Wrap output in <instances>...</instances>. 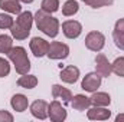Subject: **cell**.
Here are the masks:
<instances>
[{
  "label": "cell",
  "mask_w": 124,
  "mask_h": 122,
  "mask_svg": "<svg viewBox=\"0 0 124 122\" xmlns=\"http://www.w3.org/2000/svg\"><path fill=\"white\" fill-rule=\"evenodd\" d=\"M35 23H36V27L42 33H45L46 36L49 37H56L58 33H59V20L54 16H51V13H46L45 10H38L35 13Z\"/></svg>",
  "instance_id": "cell-1"
},
{
  "label": "cell",
  "mask_w": 124,
  "mask_h": 122,
  "mask_svg": "<svg viewBox=\"0 0 124 122\" xmlns=\"http://www.w3.org/2000/svg\"><path fill=\"white\" fill-rule=\"evenodd\" d=\"M7 56L12 61V63L15 65V69H16V72L19 75L29 73V70H31V61L28 58V53H26L25 47H22V46L12 47L10 52L7 53Z\"/></svg>",
  "instance_id": "cell-2"
},
{
  "label": "cell",
  "mask_w": 124,
  "mask_h": 122,
  "mask_svg": "<svg viewBox=\"0 0 124 122\" xmlns=\"http://www.w3.org/2000/svg\"><path fill=\"white\" fill-rule=\"evenodd\" d=\"M85 46L91 52H101L105 46V36L98 30L90 32L85 36Z\"/></svg>",
  "instance_id": "cell-3"
},
{
  "label": "cell",
  "mask_w": 124,
  "mask_h": 122,
  "mask_svg": "<svg viewBox=\"0 0 124 122\" xmlns=\"http://www.w3.org/2000/svg\"><path fill=\"white\" fill-rule=\"evenodd\" d=\"M46 56L52 61L66 59L69 56V46L62 43V42H52V43H49V49H48Z\"/></svg>",
  "instance_id": "cell-4"
},
{
  "label": "cell",
  "mask_w": 124,
  "mask_h": 122,
  "mask_svg": "<svg viewBox=\"0 0 124 122\" xmlns=\"http://www.w3.org/2000/svg\"><path fill=\"white\" fill-rule=\"evenodd\" d=\"M66 116V109L61 105L59 101H52L51 103H48V118L52 122H63Z\"/></svg>",
  "instance_id": "cell-5"
},
{
  "label": "cell",
  "mask_w": 124,
  "mask_h": 122,
  "mask_svg": "<svg viewBox=\"0 0 124 122\" xmlns=\"http://www.w3.org/2000/svg\"><path fill=\"white\" fill-rule=\"evenodd\" d=\"M101 86V76L97 72H90L82 78L81 82V88L85 92H95L98 88Z\"/></svg>",
  "instance_id": "cell-6"
},
{
  "label": "cell",
  "mask_w": 124,
  "mask_h": 122,
  "mask_svg": "<svg viewBox=\"0 0 124 122\" xmlns=\"http://www.w3.org/2000/svg\"><path fill=\"white\" fill-rule=\"evenodd\" d=\"M95 72L101 76V78H108L113 73V68L108 59L105 58L104 53H98L95 56Z\"/></svg>",
  "instance_id": "cell-7"
},
{
  "label": "cell",
  "mask_w": 124,
  "mask_h": 122,
  "mask_svg": "<svg viewBox=\"0 0 124 122\" xmlns=\"http://www.w3.org/2000/svg\"><path fill=\"white\" fill-rule=\"evenodd\" d=\"M62 32L68 39H77L82 33V25L77 20H65L62 23Z\"/></svg>",
  "instance_id": "cell-8"
},
{
  "label": "cell",
  "mask_w": 124,
  "mask_h": 122,
  "mask_svg": "<svg viewBox=\"0 0 124 122\" xmlns=\"http://www.w3.org/2000/svg\"><path fill=\"white\" fill-rule=\"evenodd\" d=\"M29 47H31L32 53L36 58H43V56L48 55L49 43L45 39H42V37H32L31 43H29Z\"/></svg>",
  "instance_id": "cell-9"
},
{
  "label": "cell",
  "mask_w": 124,
  "mask_h": 122,
  "mask_svg": "<svg viewBox=\"0 0 124 122\" xmlns=\"http://www.w3.org/2000/svg\"><path fill=\"white\" fill-rule=\"evenodd\" d=\"M87 116L90 121H107L111 116V111L107 106H93L87 109Z\"/></svg>",
  "instance_id": "cell-10"
},
{
  "label": "cell",
  "mask_w": 124,
  "mask_h": 122,
  "mask_svg": "<svg viewBox=\"0 0 124 122\" xmlns=\"http://www.w3.org/2000/svg\"><path fill=\"white\" fill-rule=\"evenodd\" d=\"M31 114L33 118H36V119H40V121H45L46 118H48V103L45 102V101H35V102H32L31 105Z\"/></svg>",
  "instance_id": "cell-11"
},
{
  "label": "cell",
  "mask_w": 124,
  "mask_h": 122,
  "mask_svg": "<svg viewBox=\"0 0 124 122\" xmlns=\"http://www.w3.org/2000/svg\"><path fill=\"white\" fill-rule=\"evenodd\" d=\"M59 78H61L62 82H65V83H69V85H74L78 79H79V69L77 68V66H72V65H69V66H66V68H63L61 70V73H59Z\"/></svg>",
  "instance_id": "cell-12"
},
{
  "label": "cell",
  "mask_w": 124,
  "mask_h": 122,
  "mask_svg": "<svg viewBox=\"0 0 124 122\" xmlns=\"http://www.w3.org/2000/svg\"><path fill=\"white\" fill-rule=\"evenodd\" d=\"M10 105L16 112H25L29 106V101L23 93H16L10 99Z\"/></svg>",
  "instance_id": "cell-13"
},
{
  "label": "cell",
  "mask_w": 124,
  "mask_h": 122,
  "mask_svg": "<svg viewBox=\"0 0 124 122\" xmlns=\"http://www.w3.org/2000/svg\"><path fill=\"white\" fill-rule=\"evenodd\" d=\"M69 103H71V106L75 111H85V109H88L91 106V99L88 96H85V95L78 93V95L72 96V99H71Z\"/></svg>",
  "instance_id": "cell-14"
},
{
  "label": "cell",
  "mask_w": 124,
  "mask_h": 122,
  "mask_svg": "<svg viewBox=\"0 0 124 122\" xmlns=\"http://www.w3.org/2000/svg\"><path fill=\"white\" fill-rule=\"evenodd\" d=\"M52 96L55 99H62L65 103H68L72 99V92L69 91L68 88H63L62 85L55 83V85H52Z\"/></svg>",
  "instance_id": "cell-15"
},
{
  "label": "cell",
  "mask_w": 124,
  "mask_h": 122,
  "mask_svg": "<svg viewBox=\"0 0 124 122\" xmlns=\"http://www.w3.org/2000/svg\"><path fill=\"white\" fill-rule=\"evenodd\" d=\"M33 22H35V17H33V14H32L31 12L28 10V12H20L17 14V19H16L15 23L17 26H20L22 29H25V30H31Z\"/></svg>",
  "instance_id": "cell-16"
},
{
  "label": "cell",
  "mask_w": 124,
  "mask_h": 122,
  "mask_svg": "<svg viewBox=\"0 0 124 122\" xmlns=\"http://www.w3.org/2000/svg\"><path fill=\"white\" fill-rule=\"evenodd\" d=\"M0 9L10 14H19L22 12V6L19 0H0Z\"/></svg>",
  "instance_id": "cell-17"
},
{
  "label": "cell",
  "mask_w": 124,
  "mask_h": 122,
  "mask_svg": "<svg viewBox=\"0 0 124 122\" xmlns=\"http://www.w3.org/2000/svg\"><path fill=\"white\" fill-rule=\"evenodd\" d=\"M91 99V105L94 106H108L111 103V96L105 92H93Z\"/></svg>",
  "instance_id": "cell-18"
},
{
  "label": "cell",
  "mask_w": 124,
  "mask_h": 122,
  "mask_svg": "<svg viewBox=\"0 0 124 122\" xmlns=\"http://www.w3.org/2000/svg\"><path fill=\"white\" fill-rule=\"evenodd\" d=\"M38 85V78L35 75H22L17 79V86L23 88V89H33Z\"/></svg>",
  "instance_id": "cell-19"
},
{
  "label": "cell",
  "mask_w": 124,
  "mask_h": 122,
  "mask_svg": "<svg viewBox=\"0 0 124 122\" xmlns=\"http://www.w3.org/2000/svg\"><path fill=\"white\" fill-rule=\"evenodd\" d=\"M78 10H79V4H78L77 0H66L62 6V14L66 16V17L77 14Z\"/></svg>",
  "instance_id": "cell-20"
},
{
  "label": "cell",
  "mask_w": 124,
  "mask_h": 122,
  "mask_svg": "<svg viewBox=\"0 0 124 122\" xmlns=\"http://www.w3.org/2000/svg\"><path fill=\"white\" fill-rule=\"evenodd\" d=\"M10 33H12V37H15L16 40H25V39H28L31 30H25L20 26H17L16 23H13V26L10 27Z\"/></svg>",
  "instance_id": "cell-21"
},
{
  "label": "cell",
  "mask_w": 124,
  "mask_h": 122,
  "mask_svg": "<svg viewBox=\"0 0 124 122\" xmlns=\"http://www.w3.org/2000/svg\"><path fill=\"white\" fill-rule=\"evenodd\" d=\"M40 9L46 13H55L59 10V0H42Z\"/></svg>",
  "instance_id": "cell-22"
},
{
  "label": "cell",
  "mask_w": 124,
  "mask_h": 122,
  "mask_svg": "<svg viewBox=\"0 0 124 122\" xmlns=\"http://www.w3.org/2000/svg\"><path fill=\"white\" fill-rule=\"evenodd\" d=\"M12 47H13V40H12V37L7 36V34H0V53L7 55Z\"/></svg>",
  "instance_id": "cell-23"
},
{
  "label": "cell",
  "mask_w": 124,
  "mask_h": 122,
  "mask_svg": "<svg viewBox=\"0 0 124 122\" xmlns=\"http://www.w3.org/2000/svg\"><path fill=\"white\" fill-rule=\"evenodd\" d=\"M15 23V19L10 16V13H0V29L1 30H7L13 26Z\"/></svg>",
  "instance_id": "cell-24"
},
{
  "label": "cell",
  "mask_w": 124,
  "mask_h": 122,
  "mask_svg": "<svg viewBox=\"0 0 124 122\" xmlns=\"http://www.w3.org/2000/svg\"><path fill=\"white\" fill-rule=\"evenodd\" d=\"M111 68H113V73H116L120 78H124V56L117 58L111 63Z\"/></svg>",
  "instance_id": "cell-25"
},
{
  "label": "cell",
  "mask_w": 124,
  "mask_h": 122,
  "mask_svg": "<svg viewBox=\"0 0 124 122\" xmlns=\"http://www.w3.org/2000/svg\"><path fill=\"white\" fill-rule=\"evenodd\" d=\"M113 40H114V45L124 50V32H120V30H114L113 32Z\"/></svg>",
  "instance_id": "cell-26"
},
{
  "label": "cell",
  "mask_w": 124,
  "mask_h": 122,
  "mask_svg": "<svg viewBox=\"0 0 124 122\" xmlns=\"http://www.w3.org/2000/svg\"><path fill=\"white\" fill-rule=\"evenodd\" d=\"M113 3H114V0H90L87 4L93 9H100L104 6H111Z\"/></svg>",
  "instance_id": "cell-27"
},
{
  "label": "cell",
  "mask_w": 124,
  "mask_h": 122,
  "mask_svg": "<svg viewBox=\"0 0 124 122\" xmlns=\"http://www.w3.org/2000/svg\"><path fill=\"white\" fill-rule=\"evenodd\" d=\"M10 73V63L4 58H0V78H6Z\"/></svg>",
  "instance_id": "cell-28"
},
{
  "label": "cell",
  "mask_w": 124,
  "mask_h": 122,
  "mask_svg": "<svg viewBox=\"0 0 124 122\" xmlns=\"http://www.w3.org/2000/svg\"><path fill=\"white\" fill-rule=\"evenodd\" d=\"M13 115L10 114V112H7V111H4V109H1L0 111V122H13Z\"/></svg>",
  "instance_id": "cell-29"
},
{
  "label": "cell",
  "mask_w": 124,
  "mask_h": 122,
  "mask_svg": "<svg viewBox=\"0 0 124 122\" xmlns=\"http://www.w3.org/2000/svg\"><path fill=\"white\" fill-rule=\"evenodd\" d=\"M114 30H120V32H124V17L123 19H118L116 22V26H114Z\"/></svg>",
  "instance_id": "cell-30"
},
{
  "label": "cell",
  "mask_w": 124,
  "mask_h": 122,
  "mask_svg": "<svg viewBox=\"0 0 124 122\" xmlns=\"http://www.w3.org/2000/svg\"><path fill=\"white\" fill-rule=\"evenodd\" d=\"M121 121H124V114H118L116 116V122H121Z\"/></svg>",
  "instance_id": "cell-31"
},
{
  "label": "cell",
  "mask_w": 124,
  "mask_h": 122,
  "mask_svg": "<svg viewBox=\"0 0 124 122\" xmlns=\"http://www.w3.org/2000/svg\"><path fill=\"white\" fill-rule=\"evenodd\" d=\"M20 3H26V4H29V3H33V0H19Z\"/></svg>",
  "instance_id": "cell-32"
},
{
  "label": "cell",
  "mask_w": 124,
  "mask_h": 122,
  "mask_svg": "<svg viewBox=\"0 0 124 122\" xmlns=\"http://www.w3.org/2000/svg\"><path fill=\"white\" fill-rule=\"evenodd\" d=\"M81 1H84V3H88V1H90V0H81Z\"/></svg>",
  "instance_id": "cell-33"
}]
</instances>
